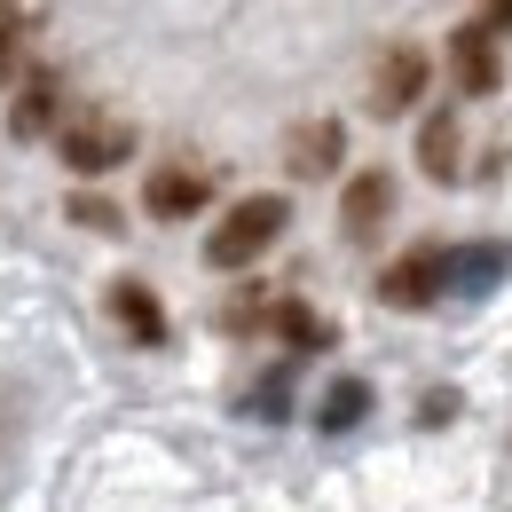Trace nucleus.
Returning a JSON list of instances; mask_svg holds the SVG:
<instances>
[{
	"mask_svg": "<svg viewBox=\"0 0 512 512\" xmlns=\"http://www.w3.org/2000/svg\"><path fill=\"white\" fill-rule=\"evenodd\" d=\"M111 316H119V331H127L134 347H166V339H174L166 300H158L142 276H119V284H111Z\"/></svg>",
	"mask_w": 512,
	"mask_h": 512,
	"instance_id": "nucleus-9",
	"label": "nucleus"
},
{
	"mask_svg": "<svg viewBox=\"0 0 512 512\" xmlns=\"http://www.w3.org/2000/svg\"><path fill=\"white\" fill-rule=\"evenodd\" d=\"M205 197H213V174H205V166H158V174L142 182V213L190 221V213H205Z\"/></svg>",
	"mask_w": 512,
	"mask_h": 512,
	"instance_id": "nucleus-8",
	"label": "nucleus"
},
{
	"mask_svg": "<svg viewBox=\"0 0 512 512\" xmlns=\"http://www.w3.org/2000/svg\"><path fill=\"white\" fill-rule=\"evenodd\" d=\"M473 24H481L489 40H505V32H512V0H481V16H473Z\"/></svg>",
	"mask_w": 512,
	"mask_h": 512,
	"instance_id": "nucleus-16",
	"label": "nucleus"
},
{
	"mask_svg": "<svg viewBox=\"0 0 512 512\" xmlns=\"http://www.w3.org/2000/svg\"><path fill=\"white\" fill-rule=\"evenodd\" d=\"M8 24H16V8H0V40H8Z\"/></svg>",
	"mask_w": 512,
	"mask_h": 512,
	"instance_id": "nucleus-17",
	"label": "nucleus"
},
{
	"mask_svg": "<svg viewBox=\"0 0 512 512\" xmlns=\"http://www.w3.org/2000/svg\"><path fill=\"white\" fill-rule=\"evenodd\" d=\"M56 150H64L71 174H111V166H127L134 158V119L127 111H103V103H87V111H71L64 134H56Z\"/></svg>",
	"mask_w": 512,
	"mask_h": 512,
	"instance_id": "nucleus-2",
	"label": "nucleus"
},
{
	"mask_svg": "<svg viewBox=\"0 0 512 512\" xmlns=\"http://www.w3.org/2000/svg\"><path fill=\"white\" fill-rule=\"evenodd\" d=\"M426 79H434V64H426L418 40L379 48V64H371V119H410L418 95H426Z\"/></svg>",
	"mask_w": 512,
	"mask_h": 512,
	"instance_id": "nucleus-3",
	"label": "nucleus"
},
{
	"mask_svg": "<svg viewBox=\"0 0 512 512\" xmlns=\"http://www.w3.org/2000/svg\"><path fill=\"white\" fill-rule=\"evenodd\" d=\"M505 268H512V245H449V284H465V292H489Z\"/></svg>",
	"mask_w": 512,
	"mask_h": 512,
	"instance_id": "nucleus-12",
	"label": "nucleus"
},
{
	"mask_svg": "<svg viewBox=\"0 0 512 512\" xmlns=\"http://www.w3.org/2000/svg\"><path fill=\"white\" fill-rule=\"evenodd\" d=\"M268 331L292 339V347H331V323H323L316 308H300V300H276V308H268Z\"/></svg>",
	"mask_w": 512,
	"mask_h": 512,
	"instance_id": "nucleus-13",
	"label": "nucleus"
},
{
	"mask_svg": "<svg viewBox=\"0 0 512 512\" xmlns=\"http://www.w3.org/2000/svg\"><path fill=\"white\" fill-rule=\"evenodd\" d=\"M449 79H457V95H497L505 87V48L481 24H457L449 32Z\"/></svg>",
	"mask_w": 512,
	"mask_h": 512,
	"instance_id": "nucleus-6",
	"label": "nucleus"
},
{
	"mask_svg": "<svg viewBox=\"0 0 512 512\" xmlns=\"http://www.w3.org/2000/svg\"><path fill=\"white\" fill-rule=\"evenodd\" d=\"M284 221H292V197H268V190L237 197V205L205 229V268H221V276H229V268H253V260L284 237Z\"/></svg>",
	"mask_w": 512,
	"mask_h": 512,
	"instance_id": "nucleus-1",
	"label": "nucleus"
},
{
	"mask_svg": "<svg viewBox=\"0 0 512 512\" xmlns=\"http://www.w3.org/2000/svg\"><path fill=\"white\" fill-rule=\"evenodd\" d=\"M339 158H347V127H339V119H300V127L284 134V166H292L300 182L339 174Z\"/></svg>",
	"mask_w": 512,
	"mask_h": 512,
	"instance_id": "nucleus-7",
	"label": "nucleus"
},
{
	"mask_svg": "<svg viewBox=\"0 0 512 512\" xmlns=\"http://www.w3.org/2000/svg\"><path fill=\"white\" fill-rule=\"evenodd\" d=\"M56 111H64V87H56L48 71H32V79L16 87V103H8V134H16V142H32V134L56 127Z\"/></svg>",
	"mask_w": 512,
	"mask_h": 512,
	"instance_id": "nucleus-11",
	"label": "nucleus"
},
{
	"mask_svg": "<svg viewBox=\"0 0 512 512\" xmlns=\"http://www.w3.org/2000/svg\"><path fill=\"white\" fill-rule=\"evenodd\" d=\"M386 221H394V174H386V166H363V174L339 190V229H347V245H371Z\"/></svg>",
	"mask_w": 512,
	"mask_h": 512,
	"instance_id": "nucleus-5",
	"label": "nucleus"
},
{
	"mask_svg": "<svg viewBox=\"0 0 512 512\" xmlns=\"http://www.w3.org/2000/svg\"><path fill=\"white\" fill-rule=\"evenodd\" d=\"M442 292H449V245H418V253H402L379 276V300H386V308H434Z\"/></svg>",
	"mask_w": 512,
	"mask_h": 512,
	"instance_id": "nucleus-4",
	"label": "nucleus"
},
{
	"mask_svg": "<svg viewBox=\"0 0 512 512\" xmlns=\"http://www.w3.org/2000/svg\"><path fill=\"white\" fill-rule=\"evenodd\" d=\"M465 134H457V103H442V111H426V127H418V166L434 174V182H465Z\"/></svg>",
	"mask_w": 512,
	"mask_h": 512,
	"instance_id": "nucleus-10",
	"label": "nucleus"
},
{
	"mask_svg": "<svg viewBox=\"0 0 512 512\" xmlns=\"http://www.w3.org/2000/svg\"><path fill=\"white\" fill-rule=\"evenodd\" d=\"M363 410H371V386H363V379H339L331 394H323V434H347Z\"/></svg>",
	"mask_w": 512,
	"mask_h": 512,
	"instance_id": "nucleus-14",
	"label": "nucleus"
},
{
	"mask_svg": "<svg viewBox=\"0 0 512 512\" xmlns=\"http://www.w3.org/2000/svg\"><path fill=\"white\" fill-rule=\"evenodd\" d=\"M64 213H71V221H79V229H95V237H119V229H127V213H119L111 197H87V190L71 197Z\"/></svg>",
	"mask_w": 512,
	"mask_h": 512,
	"instance_id": "nucleus-15",
	"label": "nucleus"
}]
</instances>
